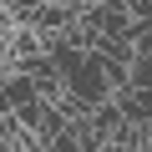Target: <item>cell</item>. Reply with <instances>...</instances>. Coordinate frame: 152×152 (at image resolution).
I'll list each match as a JSON object with an SVG mask.
<instances>
[{"mask_svg": "<svg viewBox=\"0 0 152 152\" xmlns=\"http://www.w3.org/2000/svg\"><path fill=\"white\" fill-rule=\"evenodd\" d=\"M66 91L81 102L86 112L96 107V102H107L112 96V81H107V71H102V61H96V51H86L81 61H76L71 71H66Z\"/></svg>", "mask_w": 152, "mask_h": 152, "instance_id": "cell-1", "label": "cell"}, {"mask_svg": "<svg viewBox=\"0 0 152 152\" xmlns=\"http://www.w3.org/2000/svg\"><path fill=\"white\" fill-rule=\"evenodd\" d=\"M81 20H86L102 41H112V36H127V31H132V10H127V0H91V5L81 10Z\"/></svg>", "mask_w": 152, "mask_h": 152, "instance_id": "cell-2", "label": "cell"}, {"mask_svg": "<svg viewBox=\"0 0 152 152\" xmlns=\"http://www.w3.org/2000/svg\"><path fill=\"white\" fill-rule=\"evenodd\" d=\"M127 86H142V91H152V56L132 51V71H127Z\"/></svg>", "mask_w": 152, "mask_h": 152, "instance_id": "cell-3", "label": "cell"}, {"mask_svg": "<svg viewBox=\"0 0 152 152\" xmlns=\"http://www.w3.org/2000/svg\"><path fill=\"white\" fill-rule=\"evenodd\" d=\"M127 41H132V51H142V56H152V20H132V31H127Z\"/></svg>", "mask_w": 152, "mask_h": 152, "instance_id": "cell-4", "label": "cell"}, {"mask_svg": "<svg viewBox=\"0 0 152 152\" xmlns=\"http://www.w3.org/2000/svg\"><path fill=\"white\" fill-rule=\"evenodd\" d=\"M127 10H132V20H152V0H127Z\"/></svg>", "mask_w": 152, "mask_h": 152, "instance_id": "cell-5", "label": "cell"}, {"mask_svg": "<svg viewBox=\"0 0 152 152\" xmlns=\"http://www.w3.org/2000/svg\"><path fill=\"white\" fill-rule=\"evenodd\" d=\"M0 5H5V0H0Z\"/></svg>", "mask_w": 152, "mask_h": 152, "instance_id": "cell-6", "label": "cell"}, {"mask_svg": "<svg viewBox=\"0 0 152 152\" xmlns=\"http://www.w3.org/2000/svg\"><path fill=\"white\" fill-rule=\"evenodd\" d=\"M41 152H46V147H41Z\"/></svg>", "mask_w": 152, "mask_h": 152, "instance_id": "cell-7", "label": "cell"}]
</instances>
